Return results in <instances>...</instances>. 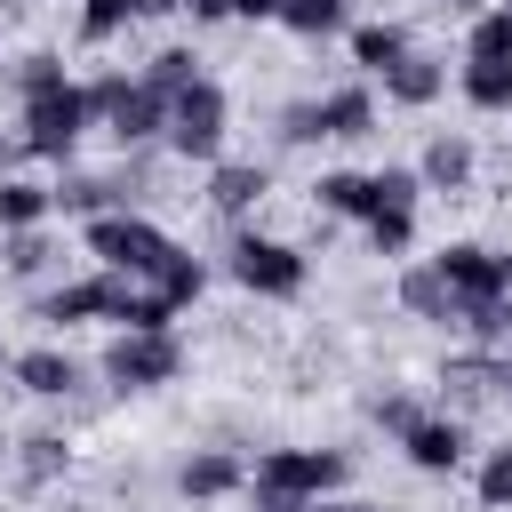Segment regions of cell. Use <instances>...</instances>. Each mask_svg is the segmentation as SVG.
I'll list each match as a JSON object with an SVG mask.
<instances>
[{
  "label": "cell",
  "mask_w": 512,
  "mask_h": 512,
  "mask_svg": "<svg viewBox=\"0 0 512 512\" xmlns=\"http://www.w3.org/2000/svg\"><path fill=\"white\" fill-rule=\"evenodd\" d=\"M248 480H256V504L304 512V504H320L328 488H344V456H336V448H264Z\"/></svg>",
  "instance_id": "6da1fadb"
},
{
  "label": "cell",
  "mask_w": 512,
  "mask_h": 512,
  "mask_svg": "<svg viewBox=\"0 0 512 512\" xmlns=\"http://www.w3.org/2000/svg\"><path fill=\"white\" fill-rule=\"evenodd\" d=\"M168 232L152 224V216H136V208H104V216H88V256H104V272H120V280H152L160 264H168Z\"/></svg>",
  "instance_id": "7a4b0ae2"
},
{
  "label": "cell",
  "mask_w": 512,
  "mask_h": 512,
  "mask_svg": "<svg viewBox=\"0 0 512 512\" xmlns=\"http://www.w3.org/2000/svg\"><path fill=\"white\" fill-rule=\"evenodd\" d=\"M88 112H104V120H112L120 152H136V144H152V136L168 128V96H160V88H144V80H128V72L88 80Z\"/></svg>",
  "instance_id": "3957f363"
},
{
  "label": "cell",
  "mask_w": 512,
  "mask_h": 512,
  "mask_svg": "<svg viewBox=\"0 0 512 512\" xmlns=\"http://www.w3.org/2000/svg\"><path fill=\"white\" fill-rule=\"evenodd\" d=\"M88 120H96V112H88V88H80V80H64V88H40V96H24V120H16L24 136H16V144H24V152H48V160H64V152L88 136Z\"/></svg>",
  "instance_id": "277c9868"
},
{
  "label": "cell",
  "mask_w": 512,
  "mask_h": 512,
  "mask_svg": "<svg viewBox=\"0 0 512 512\" xmlns=\"http://www.w3.org/2000/svg\"><path fill=\"white\" fill-rule=\"evenodd\" d=\"M168 152L176 160H208L216 168V152H224V88L216 80H192V88H176L168 96Z\"/></svg>",
  "instance_id": "5b68a950"
},
{
  "label": "cell",
  "mask_w": 512,
  "mask_h": 512,
  "mask_svg": "<svg viewBox=\"0 0 512 512\" xmlns=\"http://www.w3.org/2000/svg\"><path fill=\"white\" fill-rule=\"evenodd\" d=\"M176 368H184L176 336H112V352H104L112 392H160V384H176Z\"/></svg>",
  "instance_id": "8992f818"
},
{
  "label": "cell",
  "mask_w": 512,
  "mask_h": 512,
  "mask_svg": "<svg viewBox=\"0 0 512 512\" xmlns=\"http://www.w3.org/2000/svg\"><path fill=\"white\" fill-rule=\"evenodd\" d=\"M232 280L248 296H296L304 288V256L288 240H264V232H240L232 240Z\"/></svg>",
  "instance_id": "52a82bcc"
},
{
  "label": "cell",
  "mask_w": 512,
  "mask_h": 512,
  "mask_svg": "<svg viewBox=\"0 0 512 512\" xmlns=\"http://www.w3.org/2000/svg\"><path fill=\"white\" fill-rule=\"evenodd\" d=\"M432 264H440V280L456 288V304H472V296H512V256H496V248H480V240L440 248Z\"/></svg>",
  "instance_id": "ba28073f"
},
{
  "label": "cell",
  "mask_w": 512,
  "mask_h": 512,
  "mask_svg": "<svg viewBox=\"0 0 512 512\" xmlns=\"http://www.w3.org/2000/svg\"><path fill=\"white\" fill-rule=\"evenodd\" d=\"M8 376H16L32 400H64V392L80 384V360L56 352V344H32V352H8Z\"/></svg>",
  "instance_id": "9c48e42d"
},
{
  "label": "cell",
  "mask_w": 512,
  "mask_h": 512,
  "mask_svg": "<svg viewBox=\"0 0 512 512\" xmlns=\"http://www.w3.org/2000/svg\"><path fill=\"white\" fill-rule=\"evenodd\" d=\"M400 448H408L416 472H456V464H464V424H456V416H416V424L400 432Z\"/></svg>",
  "instance_id": "30bf717a"
},
{
  "label": "cell",
  "mask_w": 512,
  "mask_h": 512,
  "mask_svg": "<svg viewBox=\"0 0 512 512\" xmlns=\"http://www.w3.org/2000/svg\"><path fill=\"white\" fill-rule=\"evenodd\" d=\"M248 480V464L232 456V448H200V456H184V472H176V488L192 496V504H216V496H232Z\"/></svg>",
  "instance_id": "8fae6325"
},
{
  "label": "cell",
  "mask_w": 512,
  "mask_h": 512,
  "mask_svg": "<svg viewBox=\"0 0 512 512\" xmlns=\"http://www.w3.org/2000/svg\"><path fill=\"white\" fill-rule=\"evenodd\" d=\"M440 88H448L440 56H416V48H408V56H400V64L384 72V96H392V104H408V112H424V104H432Z\"/></svg>",
  "instance_id": "7c38bea8"
},
{
  "label": "cell",
  "mask_w": 512,
  "mask_h": 512,
  "mask_svg": "<svg viewBox=\"0 0 512 512\" xmlns=\"http://www.w3.org/2000/svg\"><path fill=\"white\" fill-rule=\"evenodd\" d=\"M312 120H320V136H368L376 128V96L368 88H328V96H312Z\"/></svg>",
  "instance_id": "4fadbf2b"
},
{
  "label": "cell",
  "mask_w": 512,
  "mask_h": 512,
  "mask_svg": "<svg viewBox=\"0 0 512 512\" xmlns=\"http://www.w3.org/2000/svg\"><path fill=\"white\" fill-rule=\"evenodd\" d=\"M416 184H424V192H464V184H472V144H464V136H432L424 160H416Z\"/></svg>",
  "instance_id": "5bb4252c"
},
{
  "label": "cell",
  "mask_w": 512,
  "mask_h": 512,
  "mask_svg": "<svg viewBox=\"0 0 512 512\" xmlns=\"http://www.w3.org/2000/svg\"><path fill=\"white\" fill-rule=\"evenodd\" d=\"M208 200H216L224 216H248V208L264 200V168H256V160H216V168H208Z\"/></svg>",
  "instance_id": "9a60e30c"
},
{
  "label": "cell",
  "mask_w": 512,
  "mask_h": 512,
  "mask_svg": "<svg viewBox=\"0 0 512 512\" xmlns=\"http://www.w3.org/2000/svg\"><path fill=\"white\" fill-rule=\"evenodd\" d=\"M104 296H112V272H96V280H64L56 296H40V320H56V328H72V320H104Z\"/></svg>",
  "instance_id": "2e32d148"
},
{
  "label": "cell",
  "mask_w": 512,
  "mask_h": 512,
  "mask_svg": "<svg viewBox=\"0 0 512 512\" xmlns=\"http://www.w3.org/2000/svg\"><path fill=\"white\" fill-rule=\"evenodd\" d=\"M400 304H408L416 320H456V288L440 280V264H408V272H400Z\"/></svg>",
  "instance_id": "e0dca14e"
},
{
  "label": "cell",
  "mask_w": 512,
  "mask_h": 512,
  "mask_svg": "<svg viewBox=\"0 0 512 512\" xmlns=\"http://www.w3.org/2000/svg\"><path fill=\"white\" fill-rule=\"evenodd\" d=\"M16 472H24V488L64 480V472H72V440H64V432H32V440H16Z\"/></svg>",
  "instance_id": "ac0fdd59"
},
{
  "label": "cell",
  "mask_w": 512,
  "mask_h": 512,
  "mask_svg": "<svg viewBox=\"0 0 512 512\" xmlns=\"http://www.w3.org/2000/svg\"><path fill=\"white\" fill-rule=\"evenodd\" d=\"M40 224H48V184L0 176V232H40Z\"/></svg>",
  "instance_id": "d6986e66"
},
{
  "label": "cell",
  "mask_w": 512,
  "mask_h": 512,
  "mask_svg": "<svg viewBox=\"0 0 512 512\" xmlns=\"http://www.w3.org/2000/svg\"><path fill=\"white\" fill-rule=\"evenodd\" d=\"M400 56H408V32H400V24H360V32H352V64H360V72L384 80Z\"/></svg>",
  "instance_id": "ffe728a7"
},
{
  "label": "cell",
  "mask_w": 512,
  "mask_h": 512,
  "mask_svg": "<svg viewBox=\"0 0 512 512\" xmlns=\"http://www.w3.org/2000/svg\"><path fill=\"white\" fill-rule=\"evenodd\" d=\"M448 328H464L472 344H504V336H512V304H504V296H472V304H456Z\"/></svg>",
  "instance_id": "44dd1931"
},
{
  "label": "cell",
  "mask_w": 512,
  "mask_h": 512,
  "mask_svg": "<svg viewBox=\"0 0 512 512\" xmlns=\"http://www.w3.org/2000/svg\"><path fill=\"white\" fill-rule=\"evenodd\" d=\"M440 384H448V400H456V408H472V400H488V392L504 384V368H496V360H480V352H464V360H448V376H440Z\"/></svg>",
  "instance_id": "7402d4cb"
},
{
  "label": "cell",
  "mask_w": 512,
  "mask_h": 512,
  "mask_svg": "<svg viewBox=\"0 0 512 512\" xmlns=\"http://www.w3.org/2000/svg\"><path fill=\"white\" fill-rule=\"evenodd\" d=\"M464 104H480V112H512V64H480V56H464Z\"/></svg>",
  "instance_id": "603a6c76"
},
{
  "label": "cell",
  "mask_w": 512,
  "mask_h": 512,
  "mask_svg": "<svg viewBox=\"0 0 512 512\" xmlns=\"http://www.w3.org/2000/svg\"><path fill=\"white\" fill-rule=\"evenodd\" d=\"M152 288H160V296H168V304H192V296H200V288H208V264H200V256H192V248H168V264H160V272H152Z\"/></svg>",
  "instance_id": "cb8c5ba5"
},
{
  "label": "cell",
  "mask_w": 512,
  "mask_h": 512,
  "mask_svg": "<svg viewBox=\"0 0 512 512\" xmlns=\"http://www.w3.org/2000/svg\"><path fill=\"white\" fill-rule=\"evenodd\" d=\"M464 56H480V64H512V8H480Z\"/></svg>",
  "instance_id": "d4e9b609"
},
{
  "label": "cell",
  "mask_w": 512,
  "mask_h": 512,
  "mask_svg": "<svg viewBox=\"0 0 512 512\" xmlns=\"http://www.w3.org/2000/svg\"><path fill=\"white\" fill-rule=\"evenodd\" d=\"M344 16H352V0H288V8H280V24H288V32H304V40L344 32Z\"/></svg>",
  "instance_id": "484cf974"
},
{
  "label": "cell",
  "mask_w": 512,
  "mask_h": 512,
  "mask_svg": "<svg viewBox=\"0 0 512 512\" xmlns=\"http://www.w3.org/2000/svg\"><path fill=\"white\" fill-rule=\"evenodd\" d=\"M312 192H320L328 216H368V176H360V168H328Z\"/></svg>",
  "instance_id": "4316f807"
},
{
  "label": "cell",
  "mask_w": 512,
  "mask_h": 512,
  "mask_svg": "<svg viewBox=\"0 0 512 512\" xmlns=\"http://www.w3.org/2000/svg\"><path fill=\"white\" fill-rule=\"evenodd\" d=\"M104 216L112 208V192H104V176H64V184H48V216Z\"/></svg>",
  "instance_id": "83f0119b"
},
{
  "label": "cell",
  "mask_w": 512,
  "mask_h": 512,
  "mask_svg": "<svg viewBox=\"0 0 512 512\" xmlns=\"http://www.w3.org/2000/svg\"><path fill=\"white\" fill-rule=\"evenodd\" d=\"M0 240H8V248H0V256H8V272H16V280H40V272H48V264H64V256H56V240H48V232H0Z\"/></svg>",
  "instance_id": "f1b7e54d"
},
{
  "label": "cell",
  "mask_w": 512,
  "mask_h": 512,
  "mask_svg": "<svg viewBox=\"0 0 512 512\" xmlns=\"http://www.w3.org/2000/svg\"><path fill=\"white\" fill-rule=\"evenodd\" d=\"M192 80H200V56H192V48H160L152 72H144V88H160V96H176V88H192Z\"/></svg>",
  "instance_id": "f546056e"
},
{
  "label": "cell",
  "mask_w": 512,
  "mask_h": 512,
  "mask_svg": "<svg viewBox=\"0 0 512 512\" xmlns=\"http://www.w3.org/2000/svg\"><path fill=\"white\" fill-rule=\"evenodd\" d=\"M416 192H424L416 168H376V176H368V216H376V208H416Z\"/></svg>",
  "instance_id": "4dcf8cb0"
},
{
  "label": "cell",
  "mask_w": 512,
  "mask_h": 512,
  "mask_svg": "<svg viewBox=\"0 0 512 512\" xmlns=\"http://www.w3.org/2000/svg\"><path fill=\"white\" fill-rule=\"evenodd\" d=\"M360 224H368V248H376V256H400L408 232H416V208H376V216H360Z\"/></svg>",
  "instance_id": "1f68e13d"
},
{
  "label": "cell",
  "mask_w": 512,
  "mask_h": 512,
  "mask_svg": "<svg viewBox=\"0 0 512 512\" xmlns=\"http://www.w3.org/2000/svg\"><path fill=\"white\" fill-rule=\"evenodd\" d=\"M480 504L488 512H512V440L480 456Z\"/></svg>",
  "instance_id": "d6a6232c"
},
{
  "label": "cell",
  "mask_w": 512,
  "mask_h": 512,
  "mask_svg": "<svg viewBox=\"0 0 512 512\" xmlns=\"http://www.w3.org/2000/svg\"><path fill=\"white\" fill-rule=\"evenodd\" d=\"M144 16V0H88L80 8V40H112L120 24H136Z\"/></svg>",
  "instance_id": "836d02e7"
},
{
  "label": "cell",
  "mask_w": 512,
  "mask_h": 512,
  "mask_svg": "<svg viewBox=\"0 0 512 512\" xmlns=\"http://www.w3.org/2000/svg\"><path fill=\"white\" fill-rule=\"evenodd\" d=\"M40 88H64V56H48V48L16 64V96H40Z\"/></svg>",
  "instance_id": "e575fe53"
},
{
  "label": "cell",
  "mask_w": 512,
  "mask_h": 512,
  "mask_svg": "<svg viewBox=\"0 0 512 512\" xmlns=\"http://www.w3.org/2000/svg\"><path fill=\"white\" fill-rule=\"evenodd\" d=\"M416 416H424V408H416V400H408V392H376V424H384V432H392V440H400V432H408V424H416Z\"/></svg>",
  "instance_id": "d590c367"
},
{
  "label": "cell",
  "mask_w": 512,
  "mask_h": 512,
  "mask_svg": "<svg viewBox=\"0 0 512 512\" xmlns=\"http://www.w3.org/2000/svg\"><path fill=\"white\" fill-rule=\"evenodd\" d=\"M280 136H288V144H312V136H320L312 104H288V112H280Z\"/></svg>",
  "instance_id": "8d00e7d4"
},
{
  "label": "cell",
  "mask_w": 512,
  "mask_h": 512,
  "mask_svg": "<svg viewBox=\"0 0 512 512\" xmlns=\"http://www.w3.org/2000/svg\"><path fill=\"white\" fill-rule=\"evenodd\" d=\"M192 24H216V16H232V0H176Z\"/></svg>",
  "instance_id": "74e56055"
},
{
  "label": "cell",
  "mask_w": 512,
  "mask_h": 512,
  "mask_svg": "<svg viewBox=\"0 0 512 512\" xmlns=\"http://www.w3.org/2000/svg\"><path fill=\"white\" fill-rule=\"evenodd\" d=\"M304 512H384V504H352V496H320V504H304Z\"/></svg>",
  "instance_id": "f35d334b"
},
{
  "label": "cell",
  "mask_w": 512,
  "mask_h": 512,
  "mask_svg": "<svg viewBox=\"0 0 512 512\" xmlns=\"http://www.w3.org/2000/svg\"><path fill=\"white\" fill-rule=\"evenodd\" d=\"M288 0H232V16H280Z\"/></svg>",
  "instance_id": "ab89813d"
},
{
  "label": "cell",
  "mask_w": 512,
  "mask_h": 512,
  "mask_svg": "<svg viewBox=\"0 0 512 512\" xmlns=\"http://www.w3.org/2000/svg\"><path fill=\"white\" fill-rule=\"evenodd\" d=\"M16 152H24V144H0V176H8V160H16Z\"/></svg>",
  "instance_id": "60d3db41"
},
{
  "label": "cell",
  "mask_w": 512,
  "mask_h": 512,
  "mask_svg": "<svg viewBox=\"0 0 512 512\" xmlns=\"http://www.w3.org/2000/svg\"><path fill=\"white\" fill-rule=\"evenodd\" d=\"M448 8H464V16H480V8H488V0H448Z\"/></svg>",
  "instance_id": "b9f144b4"
},
{
  "label": "cell",
  "mask_w": 512,
  "mask_h": 512,
  "mask_svg": "<svg viewBox=\"0 0 512 512\" xmlns=\"http://www.w3.org/2000/svg\"><path fill=\"white\" fill-rule=\"evenodd\" d=\"M256 512H288V504H256Z\"/></svg>",
  "instance_id": "7bdbcfd3"
},
{
  "label": "cell",
  "mask_w": 512,
  "mask_h": 512,
  "mask_svg": "<svg viewBox=\"0 0 512 512\" xmlns=\"http://www.w3.org/2000/svg\"><path fill=\"white\" fill-rule=\"evenodd\" d=\"M0 368H8V344H0Z\"/></svg>",
  "instance_id": "ee69618b"
},
{
  "label": "cell",
  "mask_w": 512,
  "mask_h": 512,
  "mask_svg": "<svg viewBox=\"0 0 512 512\" xmlns=\"http://www.w3.org/2000/svg\"><path fill=\"white\" fill-rule=\"evenodd\" d=\"M504 384H512V360H504Z\"/></svg>",
  "instance_id": "f6af8a7d"
},
{
  "label": "cell",
  "mask_w": 512,
  "mask_h": 512,
  "mask_svg": "<svg viewBox=\"0 0 512 512\" xmlns=\"http://www.w3.org/2000/svg\"><path fill=\"white\" fill-rule=\"evenodd\" d=\"M0 456H8V448H0Z\"/></svg>",
  "instance_id": "bcb514c9"
}]
</instances>
